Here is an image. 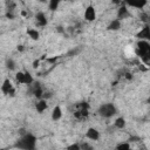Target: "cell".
Returning <instances> with one entry per match:
<instances>
[{
  "instance_id": "1",
  "label": "cell",
  "mask_w": 150,
  "mask_h": 150,
  "mask_svg": "<svg viewBox=\"0 0 150 150\" xmlns=\"http://www.w3.org/2000/svg\"><path fill=\"white\" fill-rule=\"evenodd\" d=\"M136 53L150 67V43H149V41H139L137 43Z\"/></svg>"
},
{
  "instance_id": "2",
  "label": "cell",
  "mask_w": 150,
  "mask_h": 150,
  "mask_svg": "<svg viewBox=\"0 0 150 150\" xmlns=\"http://www.w3.org/2000/svg\"><path fill=\"white\" fill-rule=\"evenodd\" d=\"M18 148L22 150H33L35 146V138L32 135H25L16 144Z\"/></svg>"
},
{
  "instance_id": "3",
  "label": "cell",
  "mask_w": 150,
  "mask_h": 150,
  "mask_svg": "<svg viewBox=\"0 0 150 150\" xmlns=\"http://www.w3.org/2000/svg\"><path fill=\"white\" fill-rule=\"evenodd\" d=\"M98 114H100L102 117L109 118V117H111L112 115L116 114V108L114 107L112 103H104V104H101V105H100V108H98Z\"/></svg>"
},
{
  "instance_id": "4",
  "label": "cell",
  "mask_w": 150,
  "mask_h": 150,
  "mask_svg": "<svg viewBox=\"0 0 150 150\" xmlns=\"http://www.w3.org/2000/svg\"><path fill=\"white\" fill-rule=\"evenodd\" d=\"M1 91H2L4 94H6V95H11V96L14 95L15 90H14V88H13V86H12V83H11V81H9L8 79H6V80L4 81L2 86H1Z\"/></svg>"
},
{
  "instance_id": "5",
  "label": "cell",
  "mask_w": 150,
  "mask_h": 150,
  "mask_svg": "<svg viewBox=\"0 0 150 150\" xmlns=\"http://www.w3.org/2000/svg\"><path fill=\"white\" fill-rule=\"evenodd\" d=\"M137 38L141 39V41H149L150 40V26L145 25L143 28H141V32L137 34Z\"/></svg>"
},
{
  "instance_id": "6",
  "label": "cell",
  "mask_w": 150,
  "mask_h": 150,
  "mask_svg": "<svg viewBox=\"0 0 150 150\" xmlns=\"http://www.w3.org/2000/svg\"><path fill=\"white\" fill-rule=\"evenodd\" d=\"M95 18H96L95 8L93 6H88L87 9L84 11V19L87 21H93V20H95Z\"/></svg>"
},
{
  "instance_id": "7",
  "label": "cell",
  "mask_w": 150,
  "mask_h": 150,
  "mask_svg": "<svg viewBox=\"0 0 150 150\" xmlns=\"http://www.w3.org/2000/svg\"><path fill=\"white\" fill-rule=\"evenodd\" d=\"M86 136L89 139H91V141H97L100 138V132L96 129H94V128H89L88 131H87V134H86Z\"/></svg>"
},
{
  "instance_id": "8",
  "label": "cell",
  "mask_w": 150,
  "mask_h": 150,
  "mask_svg": "<svg viewBox=\"0 0 150 150\" xmlns=\"http://www.w3.org/2000/svg\"><path fill=\"white\" fill-rule=\"evenodd\" d=\"M35 19H36V25H38V26H41V27H43V26H46V25H47V18H46L45 13H42V12H39V13L36 14Z\"/></svg>"
},
{
  "instance_id": "9",
  "label": "cell",
  "mask_w": 150,
  "mask_h": 150,
  "mask_svg": "<svg viewBox=\"0 0 150 150\" xmlns=\"http://www.w3.org/2000/svg\"><path fill=\"white\" fill-rule=\"evenodd\" d=\"M43 89L41 88V86L39 84V83H34V86H33V88H32V94H34L36 97H39V98H42V96H43Z\"/></svg>"
},
{
  "instance_id": "10",
  "label": "cell",
  "mask_w": 150,
  "mask_h": 150,
  "mask_svg": "<svg viewBox=\"0 0 150 150\" xmlns=\"http://www.w3.org/2000/svg\"><path fill=\"white\" fill-rule=\"evenodd\" d=\"M128 16H130L129 9H128L127 7H121V8L118 9V12H117V19H118V20H122V19H125V18H128Z\"/></svg>"
},
{
  "instance_id": "11",
  "label": "cell",
  "mask_w": 150,
  "mask_h": 150,
  "mask_svg": "<svg viewBox=\"0 0 150 150\" xmlns=\"http://www.w3.org/2000/svg\"><path fill=\"white\" fill-rule=\"evenodd\" d=\"M35 108H36V110H38V112H43L47 108H48V104H47V101L46 100H43V98H41L38 103H36V105H35Z\"/></svg>"
},
{
  "instance_id": "12",
  "label": "cell",
  "mask_w": 150,
  "mask_h": 150,
  "mask_svg": "<svg viewBox=\"0 0 150 150\" xmlns=\"http://www.w3.org/2000/svg\"><path fill=\"white\" fill-rule=\"evenodd\" d=\"M61 117H62V110H61V108H60L59 105H56V107L53 109L52 118H53L54 121H57V120H60Z\"/></svg>"
},
{
  "instance_id": "13",
  "label": "cell",
  "mask_w": 150,
  "mask_h": 150,
  "mask_svg": "<svg viewBox=\"0 0 150 150\" xmlns=\"http://www.w3.org/2000/svg\"><path fill=\"white\" fill-rule=\"evenodd\" d=\"M127 5L130 6V7H135V8L142 9V8L146 5V2H145V1H128Z\"/></svg>"
},
{
  "instance_id": "14",
  "label": "cell",
  "mask_w": 150,
  "mask_h": 150,
  "mask_svg": "<svg viewBox=\"0 0 150 150\" xmlns=\"http://www.w3.org/2000/svg\"><path fill=\"white\" fill-rule=\"evenodd\" d=\"M120 28H121V20H118V19L112 20L110 22V25L108 26V29H110V30H117Z\"/></svg>"
},
{
  "instance_id": "15",
  "label": "cell",
  "mask_w": 150,
  "mask_h": 150,
  "mask_svg": "<svg viewBox=\"0 0 150 150\" xmlns=\"http://www.w3.org/2000/svg\"><path fill=\"white\" fill-rule=\"evenodd\" d=\"M15 79L19 83L25 84L26 83V71H18L16 75H15Z\"/></svg>"
},
{
  "instance_id": "16",
  "label": "cell",
  "mask_w": 150,
  "mask_h": 150,
  "mask_svg": "<svg viewBox=\"0 0 150 150\" xmlns=\"http://www.w3.org/2000/svg\"><path fill=\"white\" fill-rule=\"evenodd\" d=\"M115 127L117 128V129H123L124 127H125V120L123 118V117H118L116 121H115Z\"/></svg>"
},
{
  "instance_id": "17",
  "label": "cell",
  "mask_w": 150,
  "mask_h": 150,
  "mask_svg": "<svg viewBox=\"0 0 150 150\" xmlns=\"http://www.w3.org/2000/svg\"><path fill=\"white\" fill-rule=\"evenodd\" d=\"M27 34L29 35V38L30 39H33V40H38L39 39V36H40V34H39V32L36 30V29H28L27 30Z\"/></svg>"
},
{
  "instance_id": "18",
  "label": "cell",
  "mask_w": 150,
  "mask_h": 150,
  "mask_svg": "<svg viewBox=\"0 0 150 150\" xmlns=\"http://www.w3.org/2000/svg\"><path fill=\"white\" fill-rule=\"evenodd\" d=\"M115 150H131V149H130V145L128 143H120L115 148Z\"/></svg>"
},
{
  "instance_id": "19",
  "label": "cell",
  "mask_w": 150,
  "mask_h": 150,
  "mask_svg": "<svg viewBox=\"0 0 150 150\" xmlns=\"http://www.w3.org/2000/svg\"><path fill=\"white\" fill-rule=\"evenodd\" d=\"M6 66H7V68H8L9 70H14V69H15V63H14V61H13L12 59H7Z\"/></svg>"
},
{
  "instance_id": "20",
  "label": "cell",
  "mask_w": 150,
  "mask_h": 150,
  "mask_svg": "<svg viewBox=\"0 0 150 150\" xmlns=\"http://www.w3.org/2000/svg\"><path fill=\"white\" fill-rule=\"evenodd\" d=\"M67 150H81V146L77 144V143H74V144H70L67 146Z\"/></svg>"
},
{
  "instance_id": "21",
  "label": "cell",
  "mask_w": 150,
  "mask_h": 150,
  "mask_svg": "<svg viewBox=\"0 0 150 150\" xmlns=\"http://www.w3.org/2000/svg\"><path fill=\"white\" fill-rule=\"evenodd\" d=\"M57 6H59V1H50L49 2V9H52V11H55L56 8H57Z\"/></svg>"
},
{
  "instance_id": "22",
  "label": "cell",
  "mask_w": 150,
  "mask_h": 150,
  "mask_svg": "<svg viewBox=\"0 0 150 150\" xmlns=\"http://www.w3.org/2000/svg\"><path fill=\"white\" fill-rule=\"evenodd\" d=\"M39 64H40V61H39V60H35V61L33 62V68H38Z\"/></svg>"
},
{
  "instance_id": "23",
  "label": "cell",
  "mask_w": 150,
  "mask_h": 150,
  "mask_svg": "<svg viewBox=\"0 0 150 150\" xmlns=\"http://www.w3.org/2000/svg\"><path fill=\"white\" fill-rule=\"evenodd\" d=\"M18 49H19V50H22V49H23V47H22V46H18Z\"/></svg>"
}]
</instances>
